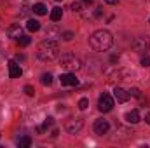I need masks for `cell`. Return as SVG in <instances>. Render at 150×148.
<instances>
[{"instance_id": "obj_1", "label": "cell", "mask_w": 150, "mask_h": 148, "mask_svg": "<svg viewBox=\"0 0 150 148\" xmlns=\"http://www.w3.org/2000/svg\"><path fill=\"white\" fill-rule=\"evenodd\" d=\"M35 54H37V58L40 61H52V59H56L58 54H59V45H58L56 40L47 38V40L40 42L37 45Z\"/></svg>"}, {"instance_id": "obj_2", "label": "cell", "mask_w": 150, "mask_h": 148, "mask_svg": "<svg viewBox=\"0 0 150 148\" xmlns=\"http://www.w3.org/2000/svg\"><path fill=\"white\" fill-rule=\"evenodd\" d=\"M89 44H91V47H93L94 51L103 52V51H108V49L112 47L113 37L108 30H98V32H94V33L91 35Z\"/></svg>"}, {"instance_id": "obj_3", "label": "cell", "mask_w": 150, "mask_h": 148, "mask_svg": "<svg viewBox=\"0 0 150 148\" xmlns=\"http://www.w3.org/2000/svg\"><path fill=\"white\" fill-rule=\"evenodd\" d=\"M59 65H61V68H63V70H67V72H77V70H80V68H82L80 59H79L75 54H72V52L63 54V56L59 58Z\"/></svg>"}, {"instance_id": "obj_4", "label": "cell", "mask_w": 150, "mask_h": 148, "mask_svg": "<svg viewBox=\"0 0 150 148\" xmlns=\"http://www.w3.org/2000/svg\"><path fill=\"white\" fill-rule=\"evenodd\" d=\"M133 49L136 52H147V51H150V37L149 35L136 37L133 40Z\"/></svg>"}, {"instance_id": "obj_5", "label": "cell", "mask_w": 150, "mask_h": 148, "mask_svg": "<svg viewBox=\"0 0 150 148\" xmlns=\"http://www.w3.org/2000/svg\"><path fill=\"white\" fill-rule=\"evenodd\" d=\"M112 108H113V98L108 92H103L100 96V99H98V110L107 113V111H110Z\"/></svg>"}, {"instance_id": "obj_6", "label": "cell", "mask_w": 150, "mask_h": 148, "mask_svg": "<svg viewBox=\"0 0 150 148\" xmlns=\"http://www.w3.org/2000/svg\"><path fill=\"white\" fill-rule=\"evenodd\" d=\"M93 129H94V132H96L98 136H103V134H107V132H108L110 124H108V120H105V118H98V120L94 122Z\"/></svg>"}, {"instance_id": "obj_7", "label": "cell", "mask_w": 150, "mask_h": 148, "mask_svg": "<svg viewBox=\"0 0 150 148\" xmlns=\"http://www.w3.org/2000/svg\"><path fill=\"white\" fill-rule=\"evenodd\" d=\"M67 131L70 132V134H77L82 127H84V118H72V120H68L67 122Z\"/></svg>"}, {"instance_id": "obj_8", "label": "cell", "mask_w": 150, "mask_h": 148, "mask_svg": "<svg viewBox=\"0 0 150 148\" xmlns=\"http://www.w3.org/2000/svg\"><path fill=\"white\" fill-rule=\"evenodd\" d=\"M113 98L117 99V103H126L129 99V92L124 91L122 87H115L113 89Z\"/></svg>"}, {"instance_id": "obj_9", "label": "cell", "mask_w": 150, "mask_h": 148, "mask_svg": "<svg viewBox=\"0 0 150 148\" xmlns=\"http://www.w3.org/2000/svg\"><path fill=\"white\" fill-rule=\"evenodd\" d=\"M59 82H61V85H77V84H79V78L70 72V73L61 75V77H59Z\"/></svg>"}, {"instance_id": "obj_10", "label": "cell", "mask_w": 150, "mask_h": 148, "mask_svg": "<svg viewBox=\"0 0 150 148\" xmlns=\"http://www.w3.org/2000/svg\"><path fill=\"white\" fill-rule=\"evenodd\" d=\"M21 75H23L21 66H19L16 61H9V77H11V78H19Z\"/></svg>"}, {"instance_id": "obj_11", "label": "cell", "mask_w": 150, "mask_h": 148, "mask_svg": "<svg viewBox=\"0 0 150 148\" xmlns=\"http://www.w3.org/2000/svg\"><path fill=\"white\" fill-rule=\"evenodd\" d=\"M21 35H23V30H21V26H19V25H11V26L7 28V37L18 40Z\"/></svg>"}, {"instance_id": "obj_12", "label": "cell", "mask_w": 150, "mask_h": 148, "mask_svg": "<svg viewBox=\"0 0 150 148\" xmlns=\"http://www.w3.org/2000/svg\"><path fill=\"white\" fill-rule=\"evenodd\" d=\"M126 120L129 122V124H138L142 118H140V111L138 110H131L126 113Z\"/></svg>"}, {"instance_id": "obj_13", "label": "cell", "mask_w": 150, "mask_h": 148, "mask_svg": "<svg viewBox=\"0 0 150 148\" xmlns=\"http://www.w3.org/2000/svg\"><path fill=\"white\" fill-rule=\"evenodd\" d=\"M49 18H51V21H52V23H56V21H59V19L63 18V9H61V7H54V9L51 11V14H49Z\"/></svg>"}, {"instance_id": "obj_14", "label": "cell", "mask_w": 150, "mask_h": 148, "mask_svg": "<svg viewBox=\"0 0 150 148\" xmlns=\"http://www.w3.org/2000/svg\"><path fill=\"white\" fill-rule=\"evenodd\" d=\"M32 11H33L37 16H45V14H47V7H45L44 4H35V5L32 7Z\"/></svg>"}, {"instance_id": "obj_15", "label": "cell", "mask_w": 150, "mask_h": 148, "mask_svg": "<svg viewBox=\"0 0 150 148\" xmlns=\"http://www.w3.org/2000/svg\"><path fill=\"white\" fill-rule=\"evenodd\" d=\"M26 28H28V32H38L40 30V23L35 21V19H28L26 21Z\"/></svg>"}, {"instance_id": "obj_16", "label": "cell", "mask_w": 150, "mask_h": 148, "mask_svg": "<svg viewBox=\"0 0 150 148\" xmlns=\"http://www.w3.org/2000/svg\"><path fill=\"white\" fill-rule=\"evenodd\" d=\"M45 35H47V38H51V40H54V38L61 37V32H59L58 28H47V32H45Z\"/></svg>"}, {"instance_id": "obj_17", "label": "cell", "mask_w": 150, "mask_h": 148, "mask_svg": "<svg viewBox=\"0 0 150 148\" xmlns=\"http://www.w3.org/2000/svg\"><path fill=\"white\" fill-rule=\"evenodd\" d=\"M18 143H19V148H28L32 145V138H30V136H23Z\"/></svg>"}, {"instance_id": "obj_18", "label": "cell", "mask_w": 150, "mask_h": 148, "mask_svg": "<svg viewBox=\"0 0 150 148\" xmlns=\"http://www.w3.org/2000/svg\"><path fill=\"white\" fill-rule=\"evenodd\" d=\"M40 82H42L44 85H51V84H52V75L51 73H44L42 77H40Z\"/></svg>"}, {"instance_id": "obj_19", "label": "cell", "mask_w": 150, "mask_h": 148, "mask_svg": "<svg viewBox=\"0 0 150 148\" xmlns=\"http://www.w3.org/2000/svg\"><path fill=\"white\" fill-rule=\"evenodd\" d=\"M18 44H19L21 47H26V45L30 44V37H25V35H21V37L18 38Z\"/></svg>"}, {"instance_id": "obj_20", "label": "cell", "mask_w": 150, "mask_h": 148, "mask_svg": "<svg viewBox=\"0 0 150 148\" xmlns=\"http://www.w3.org/2000/svg\"><path fill=\"white\" fill-rule=\"evenodd\" d=\"M87 106H89V99H87V98H82V99L79 101V108H80V110H86Z\"/></svg>"}, {"instance_id": "obj_21", "label": "cell", "mask_w": 150, "mask_h": 148, "mask_svg": "<svg viewBox=\"0 0 150 148\" xmlns=\"http://www.w3.org/2000/svg\"><path fill=\"white\" fill-rule=\"evenodd\" d=\"M70 7H72V11H74V12H80V11H82V4H80L79 0H77V2H72V5H70Z\"/></svg>"}, {"instance_id": "obj_22", "label": "cell", "mask_w": 150, "mask_h": 148, "mask_svg": "<svg viewBox=\"0 0 150 148\" xmlns=\"http://www.w3.org/2000/svg\"><path fill=\"white\" fill-rule=\"evenodd\" d=\"M127 92H129V96H134V98H140V89H138V87H131V89H129Z\"/></svg>"}, {"instance_id": "obj_23", "label": "cell", "mask_w": 150, "mask_h": 148, "mask_svg": "<svg viewBox=\"0 0 150 148\" xmlns=\"http://www.w3.org/2000/svg\"><path fill=\"white\" fill-rule=\"evenodd\" d=\"M25 92H26L28 96H33V94H35V89H33L32 85H25Z\"/></svg>"}, {"instance_id": "obj_24", "label": "cell", "mask_w": 150, "mask_h": 148, "mask_svg": "<svg viewBox=\"0 0 150 148\" xmlns=\"http://www.w3.org/2000/svg\"><path fill=\"white\" fill-rule=\"evenodd\" d=\"M142 66H145V68L150 66V56H143L142 58Z\"/></svg>"}, {"instance_id": "obj_25", "label": "cell", "mask_w": 150, "mask_h": 148, "mask_svg": "<svg viewBox=\"0 0 150 148\" xmlns=\"http://www.w3.org/2000/svg\"><path fill=\"white\" fill-rule=\"evenodd\" d=\"M63 38H65L67 42H70V40L74 38V33H72V32H65V33H63Z\"/></svg>"}, {"instance_id": "obj_26", "label": "cell", "mask_w": 150, "mask_h": 148, "mask_svg": "<svg viewBox=\"0 0 150 148\" xmlns=\"http://www.w3.org/2000/svg\"><path fill=\"white\" fill-rule=\"evenodd\" d=\"M110 61H112V63H115V61H119V56H112V58H110Z\"/></svg>"}, {"instance_id": "obj_27", "label": "cell", "mask_w": 150, "mask_h": 148, "mask_svg": "<svg viewBox=\"0 0 150 148\" xmlns=\"http://www.w3.org/2000/svg\"><path fill=\"white\" fill-rule=\"evenodd\" d=\"M94 14H96V18H100V16H101V9H96V12H94Z\"/></svg>"}, {"instance_id": "obj_28", "label": "cell", "mask_w": 150, "mask_h": 148, "mask_svg": "<svg viewBox=\"0 0 150 148\" xmlns=\"http://www.w3.org/2000/svg\"><path fill=\"white\" fill-rule=\"evenodd\" d=\"M107 4H110V5H113V4H117V0H105Z\"/></svg>"}, {"instance_id": "obj_29", "label": "cell", "mask_w": 150, "mask_h": 148, "mask_svg": "<svg viewBox=\"0 0 150 148\" xmlns=\"http://www.w3.org/2000/svg\"><path fill=\"white\" fill-rule=\"evenodd\" d=\"M145 122H147V124H149V125H150V113H149V115H147V117H145Z\"/></svg>"}, {"instance_id": "obj_30", "label": "cell", "mask_w": 150, "mask_h": 148, "mask_svg": "<svg viewBox=\"0 0 150 148\" xmlns=\"http://www.w3.org/2000/svg\"><path fill=\"white\" fill-rule=\"evenodd\" d=\"M2 51H4V49H2V45H0V54H2Z\"/></svg>"}, {"instance_id": "obj_31", "label": "cell", "mask_w": 150, "mask_h": 148, "mask_svg": "<svg viewBox=\"0 0 150 148\" xmlns=\"http://www.w3.org/2000/svg\"><path fill=\"white\" fill-rule=\"evenodd\" d=\"M84 2H91V0H84Z\"/></svg>"}, {"instance_id": "obj_32", "label": "cell", "mask_w": 150, "mask_h": 148, "mask_svg": "<svg viewBox=\"0 0 150 148\" xmlns=\"http://www.w3.org/2000/svg\"><path fill=\"white\" fill-rule=\"evenodd\" d=\"M56 2H59V0H56Z\"/></svg>"}]
</instances>
